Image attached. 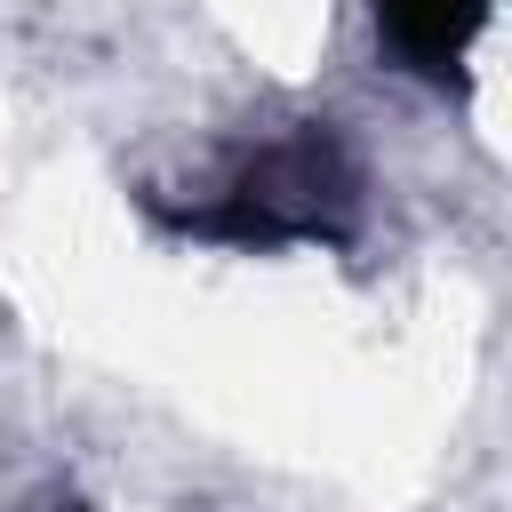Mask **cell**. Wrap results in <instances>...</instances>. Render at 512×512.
<instances>
[{"mask_svg":"<svg viewBox=\"0 0 512 512\" xmlns=\"http://www.w3.org/2000/svg\"><path fill=\"white\" fill-rule=\"evenodd\" d=\"M352 152L328 128H296L280 144H264L256 160H240V176L208 200L184 208L176 224L200 240H240V248H280V240H336L352 224Z\"/></svg>","mask_w":512,"mask_h":512,"instance_id":"1","label":"cell"},{"mask_svg":"<svg viewBox=\"0 0 512 512\" xmlns=\"http://www.w3.org/2000/svg\"><path fill=\"white\" fill-rule=\"evenodd\" d=\"M488 8H496V0H376V32H384V48H392L408 72L448 80V72L464 64L472 32L488 24Z\"/></svg>","mask_w":512,"mask_h":512,"instance_id":"2","label":"cell"},{"mask_svg":"<svg viewBox=\"0 0 512 512\" xmlns=\"http://www.w3.org/2000/svg\"><path fill=\"white\" fill-rule=\"evenodd\" d=\"M64 512H80V504H64Z\"/></svg>","mask_w":512,"mask_h":512,"instance_id":"3","label":"cell"}]
</instances>
